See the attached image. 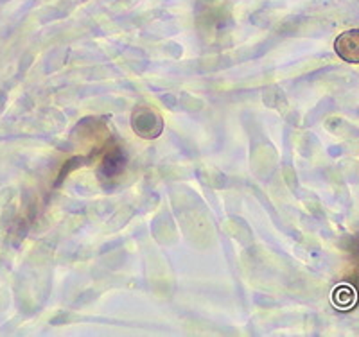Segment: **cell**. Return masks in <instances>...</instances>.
Returning a JSON list of instances; mask_svg holds the SVG:
<instances>
[{"label": "cell", "mask_w": 359, "mask_h": 337, "mask_svg": "<svg viewBox=\"0 0 359 337\" xmlns=\"http://www.w3.org/2000/svg\"><path fill=\"white\" fill-rule=\"evenodd\" d=\"M334 50L343 61L359 65V29H351L339 34L334 41Z\"/></svg>", "instance_id": "2"}, {"label": "cell", "mask_w": 359, "mask_h": 337, "mask_svg": "<svg viewBox=\"0 0 359 337\" xmlns=\"http://www.w3.org/2000/svg\"><path fill=\"white\" fill-rule=\"evenodd\" d=\"M131 126L142 139H155L162 133V118L153 108H137L131 117Z\"/></svg>", "instance_id": "1"}]
</instances>
